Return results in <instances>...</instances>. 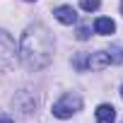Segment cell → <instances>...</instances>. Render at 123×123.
<instances>
[{
	"label": "cell",
	"instance_id": "3957f363",
	"mask_svg": "<svg viewBox=\"0 0 123 123\" xmlns=\"http://www.w3.org/2000/svg\"><path fill=\"white\" fill-rule=\"evenodd\" d=\"M123 60V53L118 48H111V51H99V53H92L89 60H87V68L92 70H104L109 65H116Z\"/></svg>",
	"mask_w": 123,
	"mask_h": 123
},
{
	"label": "cell",
	"instance_id": "7a4b0ae2",
	"mask_svg": "<svg viewBox=\"0 0 123 123\" xmlns=\"http://www.w3.org/2000/svg\"><path fill=\"white\" fill-rule=\"evenodd\" d=\"M82 109V99L77 97V94H63L55 104H53V116L55 118H70L73 113H77Z\"/></svg>",
	"mask_w": 123,
	"mask_h": 123
},
{
	"label": "cell",
	"instance_id": "277c9868",
	"mask_svg": "<svg viewBox=\"0 0 123 123\" xmlns=\"http://www.w3.org/2000/svg\"><path fill=\"white\" fill-rule=\"evenodd\" d=\"M19 55V48L15 46V39L7 31H0V68H12Z\"/></svg>",
	"mask_w": 123,
	"mask_h": 123
},
{
	"label": "cell",
	"instance_id": "7c38bea8",
	"mask_svg": "<svg viewBox=\"0 0 123 123\" xmlns=\"http://www.w3.org/2000/svg\"><path fill=\"white\" fill-rule=\"evenodd\" d=\"M121 12H123V3H121Z\"/></svg>",
	"mask_w": 123,
	"mask_h": 123
},
{
	"label": "cell",
	"instance_id": "6da1fadb",
	"mask_svg": "<svg viewBox=\"0 0 123 123\" xmlns=\"http://www.w3.org/2000/svg\"><path fill=\"white\" fill-rule=\"evenodd\" d=\"M19 58L24 60V65H29L34 70L46 68L51 60H53V39H51V34H48L46 27L34 24V27H29L22 34Z\"/></svg>",
	"mask_w": 123,
	"mask_h": 123
},
{
	"label": "cell",
	"instance_id": "4fadbf2b",
	"mask_svg": "<svg viewBox=\"0 0 123 123\" xmlns=\"http://www.w3.org/2000/svg\"><path fill=\"white\" fill-rule=\"evenodd\" d=\"M27 3H34V0H27Z\"/></svg>",
	"mask_w": 123,
	"mask_h": 123
},
{
	"label": "cell",
	"instance_id": "ba28073f",
	"mask_svg": "<svg viewBox=\"0 0 123 123\" xmlns=\"http://www.w3.org/2000/svg\"><path fill=\"white\" fill-rule=\"evenodd\" d=\"M99 5H101V0H80V7L85 12H94V10H99Z\"/></svg>",
	"mask_w": 123,
	"mask_h": 123
},
{
	"label": "cell",
	"instance_id": "30bf717a",
	"mask_svg": "<svg viewBox=\"0 0 123 123\" xmlns=\"http://www.w3.org/2000/svg\"><path fill=\"white\" fill-rule=\"evenodd\" d=\"M0 123H15V121H12L7 113H0Z\"/></svg>",
	"mask_w": 123,
	"mask_h": 123
},
{
	"label": "cell",
	"instance_id": "5b68a950",
	"mask_svg": "<svg viewBox=\"0 0 123 123\" xmlns=\"http://www.w3.org/2000/svg\"><path fill=\"white\" fill-rule=\"evenodd\" d=\"M53 15H55V19L60 24H75L77 22V12H75L73 5H60V7L53 10Z\"/></svg>",
	"mask_w": 123,
	"mask_h": 123
},
{
	"label": "cell",
	"instance_id": "8992f818",
	"mask_svg": "<svg viewBox=\"0 0 123 123\" xmlns=\"http://www.w3.org/2000/svg\"><path fill=\"white\" fill-rule=\"evenodd\" d=\"M94 116H97V123H113L116 121V109L111 104H101V106H97Z\"/></svg>",
	"mask_w": 123,
	"mask_h": 123
},
{
	"label": "cell",
	"instance_id": "52a82bcc",
	"mask_svg": "<svg viewBox=\"0 0 123 123\" xmlns=\"http://www.w3.org/2000/svg\"><path fill=\"white\" fill-rule=\"evenodd\" d=\"M94 31L101 34V36H106V34H113V31H116V24H113V19H109V17H97V19H94Z\"/></svg>",
	"mask_w": 123,
	"mask_h": 123
},
{
	"label": "cell",
	"instance_id": "9c48e42d",
	"mask_svg": "<svg viewBox=\"0 0 123 123\" xmlns=\"http://www.w3.org/2000/svg\"><path fill=\"white\" fill-rule=\"evenodd\" d=\"M77 39H80V41L89 39V29H87V27H80V29H77Z\"/></svg>",
	"mask_w": 123,
	"mask_h": 123
},
{
	"label": "cell",
	"instance_id": "8fae6325",
	"mask_svg": "<svg viewBox=\"0 0 123 123\" xmlns=\"http://www.w3.org/2000/svg\"><path fill=\"white\" fill-rule=\"evenodd\" d=\"M121 97H123V87H121Z\"/></svg>",
	"mask_w": 123,
	"mask_h": 123
}]
</instances>
